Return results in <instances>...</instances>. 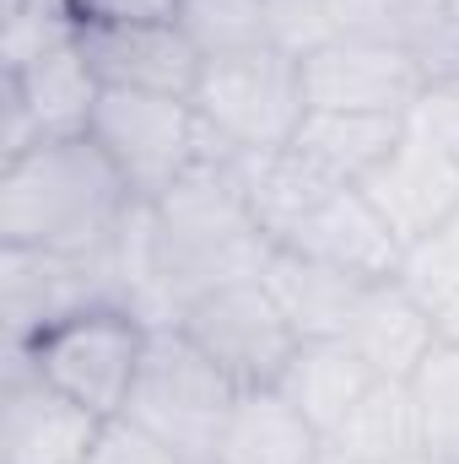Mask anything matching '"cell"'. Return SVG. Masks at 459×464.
<instances>
[{
    "label": "cell",
    "instance_id": "cell-1",
    "mask_svg": "<svg viewBox=\"0 0 459 464\" xmlns=\"http://www.w3.org/2000/svg\"><path fill=\"white\" fill-rule=\"evenodd\" d=\"M238 157L243 151L211 140L206 157L173 189L146 200L151 254H157V324H173L206 292H222L232 281H259L276 254V243L254 227Z\"/></svg>",
    "mask_w": 459,
    "mask_h": 464
},
{
    "label": "cell",
    "instance_id": "cell-2",
    "mask_svg": "<svg viewBox=\"0 0 459 464\" xmlns=\"http://www.w3.org/2000/svg\"><path fill=\"white\" fill-rule=\"evenodd\" d=\"M135 211L130 184L93 135H49L0 162V243L5 248H103Z\"/></svg>",
    "mask_w": 459,
    "mask_h": 464
},
{
    "label": "cell",
    "instance_id": "cell-3",
    "mask_svg": "<svg viewBox=\"0 0 459 464\" xmlns=\"http://www.w3.org/2000/svg\"><path fill=\"white\" fill-rule=\"evenodd\" d=\"M238 394L243 389L179 324H151L135 389H130L119 416H130L135 427H146L151 438H162L184 459L211 464Z\"/></svg>",
    "mask_w": 459,
    "mask_h": 464
},
{
    "label": "cell",
    "instance_id": "cell-4",
    "mask_svg": "<svg viewBox=\"0 0 459 464\" xmlns=\"http://www.w3.org/2000/svg\"><path fill=\"white\" fill-rule=\"evenodd\" d=\"M195 114L211 140L228 151H276L292 146L303 119H308V87H303V60L259 44L243 54H222L200 65L195 82Z\"/></svg>",
    "mask_w": 459,
    "mask_h": 464
},
{
    "label": "cell",
    "instance_id": "cell-5",
    "mask_svg": "<svg viewBox=\"0 0 459 464\" xmlns=\"http://www.w3.org/2000/svg\"><path fill=\"white\" fill-rule=\"evenodd\" d=\"M146 341H151V324L135 308L103 303V308H82V314L38 330L27 346H5V356H22L49 389H60L65 400H76L109 421L124 411V400L135 389Z\"/></svg>",
    "mask_w": 459,
    "mask_h": 464
},
{
    "label": "cell",
    "instance_id": "cell-6",
    "mask_svg": "<svg viewBox=\"0 0 459 464\" xmlns=\"http://www.w3.org/2000/svg\"><path fill=\"white\" fill-rule=\"evenodd\" d=\"M103 157L119 168L135 200H157L173 189L211 146L206 124L190 98H162V92H109L98 98V114L87 130Z\"/></svg>",
    "mask_w": 459,
    "mask_h": 464
},
{
    "label": "cell",
    "instance_id": "cell-7",
    "mask_svg": "<svg viewBox=\"0 0 459 464\" xmlns=\"http://www.w3.org/2000/svg\"><path fill=\"white\" fill-rule=\"evenodd\" d=\"M119 303L130 308L124 276L114 259V237L87 254H60V248H5L0 243V319H5V346H27L38 330Z\"/></svg>",
    "mask_w": 459,
    "mask_h": 464
},
{
    "label": "cell",
    "instance_id": "cell-8",
    "mask_svg": "<svg viewBox=\"0 0 459 464\" xmlns=\"http://www.w3.org/2000/svg\"><path fill=\"white\" fill-rule=\"evenodd\" d=\"M173 324L206 351L238 389H270L281 378V367L292 362L298 341H303L265 281H232L222 292H206Z\"/></svg>",
    "mask_w": 459,
    "mask_h": 464
},
{
    "label": "cell",
    "instance_id": "cell-9",
    "mask_svg": "<svg viewBox=\"0 0 459 464\" xmlns=\"http://www.w3.org/2000/svg\"><path fill=\"white\" fill-rule=\"evenodd\" d=\"M303 87H308V109L411 119L427 92V76L400 44L373 33H341L325 49L303 54Z\"/></svg>",
    "mask_w": 459,
    "mask_h": 464
},
{
    "label": "cell",
    "instance_id": "cell-10",
    "mask_svg": "<svg viewBox=\"0 0 459 464\" xmlns=\"http://www.w3.org/2000/svg\"><path fill=\"white\" fill-rule=\"evenodd\" d=\"M103 416L49 389L22 356L0 362V464H87Z\"/></svg>",
    "mask_w": 459,
    "mask_h": 464
},
{
    "label": "cell",
    "instance_id": "cell-11",
    "mask_svg": "<svg viewBox=\"0 0 459 464\" xmlns=\"http://www.w3.org/2000/svg\"><path fill=\"white\" fill-rule=\"evenodd\" d=\"M356 189L373 200V211L405 248H416L422 237H433L459 217V157L444 151L433 135H422L416 124H405V140Z\"/></svg>",
    "mask_w": 459,
    "mask_h": 464
},
{
    "label": "cell",
    "instance_id": "cell-12",
    "mask_svg": "<svg viewBox=\"0 0 459 464\" xmlns=\"http://www.w3.org/2000/svg\"><path fill=\"white\" fill-rule=\"evenodd\" d=\"M82 54L98 87L162 98H195L206 65L179 22H82Z\"/></svg>",
    "mask_w": 459,
    "mask_h": 464
},
{
    "label": "cell",
    "instance_id": "cell-13",
    "mask_svg": "<svg viewBox=\"0 0 459 464\" xmlns=\"http://www.w3.org/2000/svg\"><path fill=\"white\" fill-rule=\"evenodd\" d=\"M0 98H11L22 114L33 119L38 140L49 135H87L93 114H98V76L82 54V27L60 44H49L44 54H33L27 65L0 71Z\"/></svg>",
    "mask_w": 459,
    "mask_h": 464
},
{
    "label": "cell",
    "instance_id": "cell-14",
    "mask_svg": "<svg viewBox=\"0 0 459 464\" xmlns=\"http://www.w3.org/2000/svg\"><path fill=\"white\" fill-rule=\"evenodd\" d=\"M281 248H298L351 281H389L405 265V243L389 232V222L373 211L362 189H336Z\"/></svg>",
    "mask_w": 459,
    "mask_h": 464
},
{
    "label": "cell",
    "instance_id": "cell-15",
    "mask_svg": "<svg viewBox=\"0 0 459 464\" xmlns=\"http://www.w3.org/2000/svg\"><path fill=\"white\" fill-rule=\"evenodd\" d=\"M341 341L378 378H411L427 362V351L438 346V324H433V308L400 276H389V281L362 286V297H356V308L346 319Z\"/></svg>",
    "mask_w": 459,
    "mask_h": 464
},
{
    "label": "cell",
    "instance_id": "cell-16",
    "mask_svg": "<svg viewBox=\"0 0 459 464\" xmlns=\"http://www.w3.org/2000/svg\"><path fill=\"white\" fill-rule=\"evenodd\" d=\"M373 383H378V372L346 346L341 335H319V341H298L292 362L281 367V378L270 389H281L308 416V427L319 438H330Z\"/></svg>",
    "mask_w": 459,
    "mask_h": 464
},
{
    "label": "cell",
    "instance_id": "cell-17",
    "mask_svg": "<svg viewBox=\"0 0 459 464\" xmlns=\"http://www.w3.org/2000/svg\"><path fill=\"white\" fill-rule=\"evenodd\" d=\"M243 168V195H249V211H254V227L265 232L276 248L303 227L341 184L325 179L298 146H276V151H243L238 157Z\"/></svg>",
    "mask_w": 459,
    "mask_h": 464
},
{
    "label": "cell",
    "instance_id": "cell-18",
    "mask_svg": "<svg viewBox=\"0 0 459 464\" xmlns=\"http://www.w3.org/2000/svg\"><path fill=\"white\" fill-rule=\"evenodd\" d=\"M325 438L281 389H243L211 464H319Z\"/></svg>",
    "mask_w": 459,
    "mask_h": 464
},
{
    "label": "cell",
    "instance_id": "cell-19",
    "mask_svg": "<svg viewBox=\"0 0 459 464\" xmlns=\"http://www.w3.org/2000/svg\"><path fill=\"white\" fill-rule=\"evenodd\" d=\"M330 454H341L351 464H405L422 449V416H416V394L411 378H378L356 411L325 438Z\"/></svg>",
    "mask_w": 459,
    "mask_h": 464
},
{
    "label": "cell",
    "instance_id": "cell-20",
    "mask_svg": "<svg viewBox=\"0 0 459 464\" xmlns=\"http://www.w3.org/2000/svg\"><path fill=\"white\" fill-rule=\"evenodd\" d=\"M259 281L270 286V297L281 303V314L292 319V330H298L303 341L341 335L346 319H351V308H356V297H362V286H373V281H351L341 270H330V265L298 254V248H276Z\"/></svg>",
    "mask_w": 459,
    "mask_h": 464
},
{
    "label": "cell",
    "instance_id": "cell-21",
    "mask_svg": "<svg viewBox=\"0 0 459 464\" xmlns=\"http://www.w3.org/2000/svg\"><path fill=\"white\" fill-rule=\"evenodd\" d=\"M411 119H389V114H336V109H308L303 130H298V151L336 179L341 189H356L400 140H405Z\"/></svg>",
    "mask_w": 459,
    "mask_h": 464
},
{
    "label": "cell",
    "instance_id": "cell-22",
    "mask_svg": "<svg viewBox=\"0 0 459 464\" xmlns=\"http://www.w3.org/2000/svg\"><path fill=\"white\" fill-rule=\"evenodd\" d=\"M416 416H422V449L444 464H459V346L438 341L427 362L411 372Z\"/></svg>",
    "mask_w": 459,
    "mask_h": 464
},
{
    "label": "cell",
    "instance_id": "cell-23",
    "mask_svg": "<svg viewBox=\"0 0 459 464\" xmlns=\"http://www.w3.org/2000/svg\"><path fill=\"white\" fill-rule=\"evenodd\" d=\"M173 22L200 49V60H222V54H243V49L276 44L265 0H184V11Z\"/></svg>",
    "mask_w": 459,
    "mask_h": 464
},
{
    "label": "cell",
    "instance_id": "cell-24",
    "mask_svg": "<svg viewBox=\"0 0 459 464\" xmlns=\"http://www.w3.org/2000/svg\"><path fill=\"white\" fill-rule=\"evenodd\" d=\"M400 49L416 60L427 87L459 82V0H422L400 33Z\"/></svg>",
    "mask_w": 459,
    "mask_h": 464
},
{
    "label": "cell",
    "instance_id": "cell-25",
    "mask_svg": "<svg viewBox=\"0 0 459 464\" xmlns=\"http://www.w3.org/2000/svg\"><path fill=\"white\" fill-rule=\"evenodd\" d=\"M265 11H270L276 49H287L298 60L346 33V0H265Z\"/></svg>",
    "mask_w": 459,
    "mask_h": 464
},
{
    "label": "cell",
    "instance_id": "cell-26",
    "mask_svg": "<svg viewBox=\"0 0 459 464\" xmlns=\"http://www.w3.org/2000/svg\"><path fill=\"white\" fill-rule=\"evenodd\" d=\"M400 281L427 303H449L459 292V217L449 227H438L433 237H422L416 248H405V265H400Z\"/></svg>",
    "mask_w": 459,
    "mask_h": 464
},
{
    "label": "cell",
    "instance_id": "cell-27",
    "mask_svg": "<svg viewBox=\"0 0 459 464\" xmlns=\"http://www.w3.org/2000/svg\"><path fill=\"white\" fill-rule=\"evenodd\" d=\"M87 464H195V459H184L179 449H168L162 438H151V432L135 427L130 416H109Z\"/></svg>",
    "mask_w": 459,
    "mask_h": 464
},
{
    "label": "cell",
    "instance_id": "cell-28",
    "mask_svg": "<svg viewBox=\"0 0 459 464\" xmlns=\"http://www.w3.org/2000/svg\"><path fill=\"white\" fill-rule=\"evenodd\" d=\"M411 124H416L422 135H433L444 151H454L459 157V82H438V87H427L422 103H416V114H411Z\"/></svg>",
    "mask_w": 459,
    "mask_h": 464
},
{
    "label": "cell",
    "instance_id": "cell-29",
    "mask_svg": "<svg viewBox=\"0 0 459 464\" xmlns=\"http://www.w3.org/2000/svg\"><path fill=\"white\" fill-rule=\"evenodd\" d=\"M416 5L422 0H346V33H373V38L400 44V33L416 16Z\"/></svg>",
    "mask_w": 459,
    "mask_h": 464
},
{
    "label": "cell",
    "instance_id": "cell-30",
    "mask_svg": "<svg viewBox=\"0 0 459 464\" xmlns=\"http://www.w3.org/2000/svg\"><path fill=\"white\" fill-rule=\"evenodd\" d=\"M76 22H173L184 0H71Z\"/></svg>",
    "mask_w": 459,
    "mask_h": 464
},
{
    "label": "cell",
    "instance_id": "cell-31",
    "mask_svg": "<svg viewBox=\"0 0 459 464\" xmlns=\"http://www.w3.org/2000/svg\"><path fill=\"white\" fill-rule=\"evenodd\" d=\"M433 324H438V341H454L459 346V292L449 297V303L433 308Z\"/></svg>",
    "mask_w": 459,
    "mask_h": 464
},
{
    "label": "cell",
    "instance_id": "cell-32",
    "mask_svg": "<svg viewBox=\"0 0 459 464\" xmlns=\"http://www.w3.org/2000/svg\"><path fill=\"white\" fill-rule=\"evenodd\" d=\"M0 5H71V0H0Z\"/></svg>",
    "mask_w": 459,
    "mask_h": 464
},
{
    "label": "cell",
    "instance_id": "cell-33",
    "mask_svg": "<svg viewBox=\"0 0 459 464\" xmlns=\"http://www.w3.org/2000/svg\"><path fill=\"white\" fill-rule=\"evenodd\" d=\"M405 464H444V459H433V454H416V459H405Z\"/></svg>",
    "mask_w": 459,
    "mask_h": 464
}]
</instances>
